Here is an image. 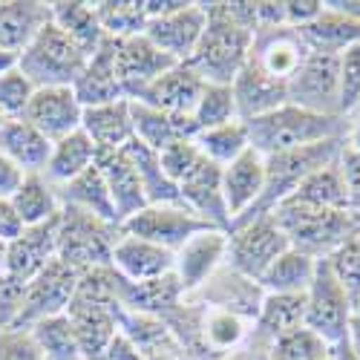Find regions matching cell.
Returning <instances> with one entry per match:
<instances>
[{"mask_svg": "<svg viewBox=\"0 0 360 360\" xmlns=\"http://www.w3.org/2000/svg\"><path fill=\"white\" fill-rule=\"evenodd\" d=\"M207 26L188 67L205 84L231 86L245 67L257 35V4H205Z\"/></svg>", "mask_w": 360, "mask_h": 360, "instance_id": "obj_1", "label": "cell"}, {"mask_svg": "<svg viewBox=\"0 0 360 360\" xmlns=\"http://www.w3.org/2000/svg\"><path fill=\"white\" fill-rule=\"evenodd\" d=\"M245 127H248L251 150H257L262 159L309 144H320L328 139H346V118L309 112L294 104H283L265 115H257L251 122H245Z\"/></svg>", "mask_w": 360, "mask_h": 360, "instance_id": "obj_2", "label": "cell"}, {"mask_svg": "<svg viewBox=\"0 0 360 360\" xmlns=\"http://www.w3.org/2000/svg\"><path fill=\"white\" fill-rule=\"evenodd\" d=\"M271 214L288 236V245L317 259H326L340 243L360 231V214L354 211H323V207L280 202Z\"/></svg>", "mask_w": 360, "mask_h": 360, "instance_id": "obj_3", "label": "cell"}, {"mask_svg": "<svg viewBox=\"0 0 360 360\" xmlns=\"http://www.w3.org/2000/svg\"><path fill=\"white\" fill-rule=\"evenodd\" d=\"M343 139H328L320 144H309V147H300V150H288V153H277V156H268L265 159V188L259 202L251 207V214L243 219H254V217H265L271 214L280 202H285L294 188L303 182L309 173H314L317 167L335 162L343 150ZM239 219V222H243Z\"/></svg>", "mask_w": 360, "mask_h": 360, "instance_id": "obj_4", "label": "cell"}, {"mask_svg": "<svg viewBox=\"0 0 360 360\" xmlns=\"http://www.w3.org/2000/svg\"><path fill=\"white\" fill-rule=\"evenodd\" d=\"M86 67V55L58 29L52 20L29 41L20 52L18 70L32 81L35 89L41 86H72Z\"/></svg>", "mask_w": 360, "mask_h": 360, "instance_id": "obj_5", "label": "cell"}, {"mask_svg": "<svg viewBox=\"0 0 360 360\" xmlns=\"http://www.w3.org/2000/svg\"><path fill=\"white\" fill-rule=\"evenodd\" d=\"M288 248H291L288 236L277 225L274 214L243 219V222H233L228 228L225 265L233 268L236 274H243V277L259 283V277L268 271V268H271V262L280 254H285Z\"/></svg>", "mask_w": 360, "mask_h": 360, "instance_id": "obj_6", "label": "cell"}, {"mask_svg": "<svg viewBox=\"0 0 360 360\" xmlns=\"http://www.w3.org/2000/svg\"><path fill=\"white\" fill-rule=\"evenodd\" d=\"M118 233L122 231L115 225L93 214L75 211V207H61L58 211V259H64L78 271L110 265Z\"/></svg>", "mask_w": 360, "mask_h": 360, "instance_id": "obj_7", "label": "cell"}, {"mask_svg": "<svg viewBox=\"0 0 360 360\" xmlns=\"http://www.w3.org/2000/svg\"><path fill=\"white\" fill-rule=\"evenodd\" d=\"M354 317L352 300L332 274L326 259L317 262L314 280L306 291V328H311L314 335H320L332 349L346 346L349 338V323Z\"/></svg>", "mask_w": 360, "mask_h": 360, "instance_id": "obj_8", "label": "cell"}, {"mask_svg": "<svg viewBox=\"0 0 360 360\" xmlns=\"http://www.w3.org/2000/svg\"><path fill=\"white\" fill-rule=\"evenodd\" d=\"M78 280H81L78 268L55 257L35 280L26 283L23 297H20V311H18L12 328H32L35 323H41L46 317L64 314L75 288H78Z\"/></svg>", "mask_w": 360, "mask_h": 360, "instance_id": "obj_9", "label": "cell"}, {"mask_svg": "<svg viewBox=\"0 0 360 360\" xmlns=\"http://www.w3.org/2000/svg\"><path fill=\"white\" fill-rule=\"evenodd\" d=\"M288 104L320 115H340V55L309 52L288 81Z\"/></svg>", "mask_w": 360, "mask_h": 360, "instance_id": "obj_10", "label": "cell"}, {"mask_svg": "<svg viewBox=\"0 0 360 360\" xmlns=\"http://www.w3.org/2000/svg\"><path fill=\"white\" fill-rule=\"evenodd\" d=\"M207 228H214V225L196 217L188 205H147L139 214H133L118 231L147 239V243H156L176 254L191 236H196Z\"/></svg>", "mask_w": 360, "mask_h": 360, "instance_id": "obj_11", "label": "cell"}, {"mask_svg": "<svg viewBox=\"0 0 360 360\" xmlns=\"http://www.w3.org/2000/svg\"><path fill=\"white\" fill-rule=\"evenodd\" d=\"M205 26H207L205 4H188V0H182L173 12L150 18L144 26V38L156 49H162L167 58H173L176 64H188L202 41Z\"/></svg>", "mask_w": 360, "mask_h": 360, "instance_id": "obj_12", "label": "cell"}, {"mask_svg": "<svg viewBox=\"0 0 360 360\" xmlns=\"http://www.w3.org/2000/svg\"><path fill=\"white\" fill-rule=\"evenodd\" d=\"M228 254V231L207 228L173 254V277L182 285V294H196L207 280H211L219 268L225 265Z\"/></svg>", "mask_w": 360, "mask_h": 360, "instance_id": "obj_13", "label": "cell"}, {"mask_svg": "<svg viewBox=\"0 0 360 360\" xmlns=\"http://www.w3.org/2000/svg\"><path fill=\"white\" fill-rule=\"evenodd\" d=\"M309 46L300 35V29L291 26H274V29H257L248 61L257 64L268 78H274L288 86V81L297 75L309 58Z\"/></svg>", "mask_w": 360, "mask_h": 360, "instance_id": "obj_14", "label": "cell"}, {"mask_svg": "<svg viewBox=\"0 0 360 360\" xmlns=\"http://www.w3.org/2000/svg\"><path fill=\"white\" fill-rule=\"evenodd\" d=\"M81 118L84 104L78 101L72 86H41L29 101L23 122H29L41 136H46L55 144L70 133L81 130Z\"/></svg>", "mask_w": 360, "mask_h": 360, "instance_id": "obj_15", "label": "cell"}, {"mask_svg": "<svg viewBox=\"0 0 360 360\" xmlns=\"http://www.w3.org/2000/svg\"><path fill=\"white\" fill-rule=\"evenodd\" d=\"M55 257H58V217L44 225L23 228V233L18 239H12L6 248L4 277L26 285L29 280H35Z\"/></svg>", "mask_w": 360, "mask_h": 360, "instance_id": "obj_16", "label": "cell"}, {"mask_svg": "<svg viewBox=\"0 0 360 360\" xmlns=\"http://www.w3.org/2000/svg\"><path fill=\"white\" fill-rule=\"evenodd\" d=\"M202 93H205V81L188 64H176L167 72H162L156 81H150L130 101H141V104L156 107L162 112L191 118Z\"/></svg>", "mask_w": 360, "mask_h": 360, "instance_id": "obj_17", "label": "cell"}, {"mask_svg": "<svg viewBox=\"0 0 360 360\" xmlns=\"http://www.w3.org/2000/svg\"><path fill=\"white\" fill-rule=\"evenodd\" d=\"M191 300H199L207 309H222V311H233L243 320L254 323L259 314V306L265 300V291L259 283L236 274L233 268L222 265L219 271L207 280L196 294H191Z\"/></svg>", "mask_w": 360, "mask_h": 360, "instance_id": "obj_18", "label": "cell"}, {"mask_svg": "<svg viewBox=\"0 0 360 360\" xmlns=\"http://www.w3.org/2000/svg\"><path fill=\"white\" fill-rule=\"evenodd\" d=\"M110 268L124 283H153L173 274V251L130 233H118Z\"/></svg>", "mask_w": 360, "mask_h": 360, "instance_id": "obj_19", "label": "cell"}, {"mask_svg": "<svg viewBox=\"0 0 360 360\" xmlns=\"http://www.w3.org/2000/svg\"><path fill=\"white\" fill-rule=\"evenodd\" d=\"M170 67H176L173 58L156 49L144 35L115 41V72H118V81H122L127 98L141 93L150 81H156Z\"/></svg>", "mask_w": 360, "mask_h": 360, "instance_id": "obj_20", "label": "cell"}, {"mask_svg": "<svg viewBox=\"0 0 360 360\" xmlns=\"http://www.w3.org/2000/svg\"><path fill=\"white\" fill-rule=\"evenodd\" d=\"M179 196L191 207L196 217H202L205 222H211L219 231L231 228V217L225 207V196H222V167L207 162L202 156V162L179 182Z\"/></svg>", "mask_w": 360, "mask_h": 360, "instance_id": "obj_21", "label": "cell"}, {"mask_svg": "<svg viewBox=\"0 0 360 360\" xmlns=\"http://www.w3.org/2000/svg\"><path fill=\"white\" fill-rule=\"evenodd\" d=\"M265 188V159L257 150H245L243 156H236L231 165L222 167V196L231 225L251 214V207L259 202Z\"/></svg>", "mask_w": 360, "mask_h": 360, "instance_id": "obj_22", "label": "cell"}, {"mask_svg": "<svg viewBox=\"0 0 360 360\" xmlns=\"http://www.w3.org/2000/svg\"><path fill=\"white\" fill-rule=\"evenodd\" d=\"M96 167L101 170L107 191L112 196L115 214H118V228H122L133 214H139L141 207H147V196L141 188L139 170L133 159L127 156V150H112V153H98Z\"/></svg>", "mask_w": 360, "mask_h": 360, "instance_id": "obj_23", "label": "cell"}, {"mask_svg": "<svg viewBox=\"0 0 360 360\" xmlns=\"http://www.w3.org/2000/svg\"><path fill=\"white\" fill-rule=\"evenodd\" d=\"M231 89H233L239 122H251V118H257V115H265V112L288 104V86L274 81V78H268L251 61H245V67L239 70Z\"/></svg>", "mask_w": 360, "mask_h": 360, "instance_id": "obj_24", "label": "cell"}, {"mask_svg": "<svg viewBox=\"0 0 360 360\" xmlns=\"http://www.w3.org/2000/svg\"><path fill=\"white\" fill-rule=\"evenodd\" d=\"M72 89L84 107H98V104L127 98L122 81H118V72H115V41L112 38H104L98 52L93 58H86V67L81 78L72 84Z\"/></svg>", "mask_w": 360, "mask_h": 360, "instance_id": "obj_25", "label": "cell"}, {"mask_svg": "<svg viewBox=\"0 0 360 360\" xmlns=\"http://www.w3.org/2000/svg\"><path fill=\"white\" fill-rule=\"evenodd\" d=\"M130 115H133V139L144 144L147 150H153V153H162L170 144L182 139H193L199 133L193 118L170 115L156 107H147L141 101H130Z\"/></svg>", "mask_w": 360, "mask_h": 360, "instance_id": "obj_26", "label": "cell"}, {"mask_svg": "<svg viewBox=\"0 0 360 360\" xmlns=\"http://www.w3.org/2000/svg\"><path fill=\"white\" fill-rule=\"evenodd\" d=\"M81 130L98 147V153H112L124 150L133 141V115H130V98L110 101L98 107H84Z\"/></svg>", "mask_w": 360, "mask_h": 360, "instance_id": "obj_27", "label": "cell"}, {"mask_svg": "<svg viewBox=\"0 0 360 360\" xmlns=\"http://www.w3.org/2000/svg\"><path fill=\"white\" fill-rule=\"evenodd\" d=\"M0 153L26 176L44 173L52 153V141L23 118H15V122H0Z\"/></svg>", "mask_w": 360, "mask_h": 360, "instance_id": "obj_28", "label": "cell"}, {"mask_svg": "<svg viewBox=\"0 0 360 360\" xmlns=\"http://www.w3.org/2000/svg\"><path fill=\"white\" fill-rule=\"evenodd\" d=\"M49 20V4H38V0H6V4H0V49L20 55Z\"/></svg>", "mask_w": 360, "mask_h": 360, "instance_id": "obj_29", "label": "cell"}, {"mask_svg": "<svg viewBox=\"0 0 360 360\" xmlns=\"http://www.w3.org/2000/svg\"><path fill=\"white\" fill-rule=\"evenodd\" d=\"M306 323V294H265L257 320L251 323V340L268 346L280 335Z\"/></svg>", "mask_w": 360, "mask_h": 360, "instance_id": "obj_30", "label": "cell"}, {"mask_svg": "<svg viewBox=\"0 0 360 360\" xmlns=\"http://www.w3.org/2000/svg\"><path fill=\"white\" fill-rule=\"evenodd\" d=\"M338 159L323 165V167H317L314 173H309L303 182L294 188V193L285 202L309 205V207H323V211H352L349 191H346V179H343V170H340V162Z\"/></svg>", "mask_w": 360, "mask_h": 360, "instance_id": "obj_31", "label": "cell"}, {"mask_svg": "<svg viewBox=\"0 0 360 360\" xmlns=\"http://www.w3.org/2000/svg\"><path fill=\"white\" fill-rule=\"evenodd\" d=\"M58 193V202L61 207H75V211H84V214H93L110 225L118 228V214H115V205H112V196L107 191V182L101 170L93 165L89 170H84L81 176H75L72 182L55 188Z\"/></svg>", "mask_w": 360, "mask_h": 360, "instance_id": "obj_32", "label": "cell"}, {"mask_svg": "<svg viewBox=\"0 0 360 360\" xmlns=\"http://www.w3.org/2000/svg\"><path fill=\"white\" fill-rule=\"evenodd\" d=\"M98 159V147L89 141V136L84 130L70 133L67 139L52 144L49 162L44 167V179L52 188H61L67 182H72L75 176H81L84 170H89Z\"/></svg>", "mask_w": 360, "mask_h": 360, "instance_id": "obj_33", "label": "cell"}, {"mask_svg": "<svg viewBox=\"0 0 360 360\" xmlns=\"http://www.w3.org/2000/svg\"><path fill=\"white\" fill-rule=\"evenodd\" d=\"M52 9V23L86 55L93 58L98 46L104 44V29L98 23L96 6L93 4H81V0H58L49 4Z\"/></svg>", "mask_w": 360, "mask_h": 360, "instance_id": "obj_34", "label": "cell"}, {"mask_svg": "<svg viewBox=\"0 0 360 360\" xmlns=\"http://www.w3.org/2000/svg\"><path fill=\"white\" fill-rule=\"evenodd\" d=\"M300 35H303V41L311 52L340 55L343 49H349L352 44L360 41V20L323 6V12L309 26L300 29Z\"/></svg>", "mask_w": 360, "mask_h": 360, "instance_id": "obj_35", "label": "cell"}, {"mask_svg": "<svg viewBox=\"0 0 360 360\" xmlns=\"http://www.w3.org/2000/svg\"><path fill=\"white\" fill-rule=\"evenodd\" d=\"M199 338H202V352L211 357H225L236 349H243L245 340L251 338V323L243 320L233 311L222 309H207L202 311V326H199Z\"/></svg>", "mask_w": 360, "mask_h": 360, "instance_id": "obj_36", "label": "cell"}, {"mask_svg": "<svg viewBox=\"0 0 360 360\" xmlns=\"http://www.w3.org/2000/svg\"><path fill=\"white\" fill-rule=\"evenodd\" d=\"M317 262L320 259L311 257V254L288 248L259 277V285H262L265 294H306L309 285H311V280H314Z\"/></svg>", "mask_w": 360, "mask_h": 360, "instance_id": "obj_37", "label": "cell"}, {"mask_svg": "<svg viewBox=\"0 0 360 360\" xmlns=\"http://www.w3.org/2000/svg\"><path fill=\"white\" fill-rule=\"evenodd\" d=\"M12 205L18 217L23 219L26 228L32 225H44L49 219L58 217V211H61V202H58V193L55 188L44 179V173H29L23 176L20 188L15 191L12 196Z\"/></svg>", "mask_w": 360, "mask_h": 360, "instance_id": "obj_38", "label": "cell"}, {"mask_svg": "<svg viewBox=\"0 0 360 360\" xmlns=\"http://www.w3.org/2000/svg\"><path fill=\"white\" fill-rule=\"evenodd\" d=\"M199 153L214 162L219 167L231 165L236 156H243L245 150L251 147L248 144V127L245 122H231V124H222V127H211V130H199L193 136Z\"/></svg>", "mask_w": 360, "mask_h": 360, "instance_id": "obj_39", "label": "cell"}, {"mask_svg": "<svg viewBox=\"0 0 360 360\" xmlns=\"http://www.w3.org/2000/svg\"><path fill=\"white\" fill-rule=\"evenodd\" d=\"M29 335H32L44 360H84L67 314H55V317L35 323L29 328Z\"/></svg>", "mask_w": 360, "mask_h": 360, "instance_id": "obj_40", "label": "cell"}, {"mask_svg": "<svg viewBox=\"0 0 360 360\" xmlns=\"http://www.w3.org/2000/svg\"><path fill=\"white\" fill-rule=\"evenodd\" d=\"M93 6L104 29V38L124 41L133 35H144L147 12L139 0H104V4H93Z\"/></svg>", "mask_w": 360, "mask_h": 360, "instance_id": "obj_41", "label": "cell"}, {"mask_svg": "<svg viewBox=\"0 0 360 360\" xmlns=\"http://www.w3.org/2000/svg\"><path fill=\"white\" fill-rule=\"evenodd\" d=\"M265 352L271 360H328V354L335 349L320 335H314L311 328L300 326V328H291V332L280 335L277 340H271L265 346Z\"/></svg>", "mask_w": 360, "mask_h": 360, "instance_id": "obj_42", "label": "cell"}, {"mask_svg": "<svg viewBox=\"0 0 360 360\" xmlns=\"http://www.w3.org/2000/svg\"><path fill=\"white\" fill-rule=\"evenodd\" d=\"M193 124L196 130H211V127H222L231 122H239L236 115V101H233V89L222 86V84H205V93L193 110Z\"/></svg>", "mask_w": 360, "mask_h": 360, "instance_id": "obj_43", "label": "cell"}, {"mask_svg": "<svg viewBox=\"0 0 360 360\" xmlns=\"http://www.w3.org/2000/svg\"><path fill=\"white\" fill-rule=\"evenodd\" d=\"M326 262L332 268V274L338 277V283L343 285V291L349 294L352 309H354L357 297H360V231L352 233L346 243H340L326 257Z\"/></svg>", "mask_w": 360, "mask_h": 360, "instance_id": "obj_44", "label": "cell"}, {"mask_svg": "<svg viewBox=\"0 0 360 360\" xmlns=\"http://www.w3.org/2000/svg\"><path fill=\"white\" fill-rule=\"evenodd\" d=\"M35 96V86L20 70L0 75V122H15L26 115V107Z\"/></svg>", "mask_w": 360, "mask_h": 360, "instance_id": "obj_45", "label": "cell"}, {"mask_svg": "<svg viewBox=\"0 0 360 360\" xmlns=\"http://www.w3.org/2000/svg\"><path fill=\"white\" fill-rule=\"evenodd\" d=\"M360 107V41L340 52V115L349 118Z\"/></svg>", "mask_w": 360, "mask_h": 360, "instance_id": "obj_46", "label": "cell"}, {"mask_svg": "<svg viewBox=\"0 0 360 360\" xmlns=\"http://www.w3.org/2000/svg\"><path fill=\"white\" fill-rule=\"evenodd\" d=\"M202 162V153H199V147L193 139H182V141H176L170 144L167 150H162L159 153V165H162V173L170 179V182L179 188V182Z\"/></svg>", "mask_w": 360, "mask_h": 360, "instance_id": "obj_47", "label": "cell"}, {"mask_svg": "<svg viewBox=\"0 0 360 360\" xmlns=\"http://www.w3.org/2000/svg\"><path fill=\"white\" fill-rule=\"evenodd\" d=\"M0 360H44L29 328H4L0 332Z\"/></svg>", "mask_w": 360, "mask_h": 360, "instance_id": "obj_48", "label": "cell"}, {"mask_svg": "<svg viewBox=\"0 0 360 360\" xmlns=\"http://www.w3.org/2000/svg\"><path fill=\"white\" fill-rule=\"evenodd\" d=\"M338 162H340V170H343V179H346L349 205H352L354 214H360V153H357V150H349L343 144Z\"/></svg>", "mask_w": 360, "mask_h": 360, "instance_id": "obj_49", "label": "cell"}, {"mask_svg": "<svg viewBox=\"0 0 360 360\" xmlns=\"http://www.w3.org/2000/svg\"><path fill=\"white\" fill-rule=\"evenodd\" d=\"M323 12L320 0H285V26L303 29Z\"/></svg>", "mask_w": 360, "mask_h": 360, "instance_id": "obj_50", "label": "cell"}, {"mask_svg": "<svg viewBox=\"0 0 360 360\" xmlns=\"http://www.w3.org/2000/svg\"><path fill=\"white\" fill-rule=\"evenodd\" d=\"M98 360H141V352L139 346L118 328V332L112 335V340L104 346V352L98 354Z\"/></svg>", "mask_w": 360, "mask_h": 360, "instance_id": "obj_51", "label": "cell"}, {"mask_svg": "<svg viewBox=\"0 0 360 360\" xmlns=\"http://www.w3.org/2000/svg\"><path fill=\"white\" fill-rule=\"evenodd\" d=\"M23 228L26 225L18 217L12 199H0V239H4V243H12V239H18L23 233Z\"/></svg>", "mask_w": 360, "mask_h": 360, "instance_id": "obj_52", "label": "cell"}, {"mask_svg": "<svg viewBox=\"0 0 360 360\" xmlns=\"http://www.w3.org/2000/svg\"><path fill=\"white\" fill-rule=\"evenodd\" d=\"M23 170L20 167H15L4 153H0V199H12L15 196V191L20 188V182H23Z\"/></svg>", "mask_w": 360, "mask_h": 360, "instance_id": "obj_53", "label": "cell"}, {"mask_svg": "<svg viewBox=\"0 0 360 360\" xmlns=\"http://www.w3.org/2000/svg\"><path fill=\"white\" fill-rule=\"evenodd\" d=\"M141 360H191V354L182 346H165V349L141 354Z\"/></svg>", "mask_w": 360, "mask_h": 360, "instance_id": "obj_54", "label": "cell"}, {"mask_svg": "<svg viewBox=\"0 0 360 360\" xmlns=\"http://www.w3.org/2000/svg\"><path fill=\"white\" fill-rule=\"evenodd\" d=\"M343 141H346L349 150H357L360 153V110L346 118V139Z\"/></svg>", "mask_w": 360, "mask_h": 360, "instance_id": "obj_55", "label": "cell"}, {"mask_svg": "<svg viewBox=\"0 0 360 360\" xmlns=\"http://www.w3.org/2000/svg\"><path fill=\"white\" fill-rule=\"evenodd\" d=\"M346 352H352V357H354V360H360V317H352V323H349Z\"/></svg>", "mask_w": 360, "mask_h": 360, "instance_id": "obj_56", "label": "cell"}, {"mask_svg": "<svg viewBox=\"0 0 360 360\" xmlns=\"http://www.w3.org/2000/svg\"><path fill=\"white\" fill-rule=\"evenodd\" d=\"M18 61H20V55H18V52L0 49V75H6V72H12V70H18Z\"/></svg>", "mask_w": 360, "mask_h": 360, "instance_id": "obj_57", "label": "cell"}, {"mask_svg": "<svg viewBox=\"0 0 360 360\" xmlns=\"http://www.w3.org/2000/svg\"><path fill=\"white\" fill-rule=\"evenodd\" d=\"M219 360H251V352H248V346H243V349H236V352H231V354H225Z\"/></svg>", "mask_w": 360, "mask_h": 360, "instance_id": "obj_58", "label": "cell"}, {"mask_svg": "<svg viewBox=\"0 0 360 360\" xmlns=\"http://www.w3.org/2000/svg\"><path fill=\"white\" fill-rule=\"evenodd\" d=\"M248 352H251V360H271V357H268V352H265V346H259V343L248 346Z\"/></svg>", "mask_w": 360, "mask_h": 360, "instance_id": "obj_59", "label": "cell"}, {"mask_svg": "<svg viewBox=\"0 0 360 360\" xmlns=\"http://www.w3.org/2000/svg\"><path fill=\"white\" fill-rule=\"evenodd\" d=\"M6 248H9V243L0 239V277H4V268H6Z\"/></svg>", "mask_w": 360, "mask_h": 360, "instance_id": "obj_60", "label": "cell"}, {"mask_svg": "<svg viewBox=\"0 0 360 360\" xmlns=\"http://www.w3.org/2000/svg\"><path fill=\"white\" fill-rule=\"evenodd\" d=\"M354 317H360V297H357V303H354Z\"/></svg>", "mask_w": 360, "mask_h": 360, "instance_id": "obj_61", "label": "cell"}, {"mask_svg": "<svg viewBox=\"0 0 360 360\" xmlns=\"http://www.w3.org/2000/svg\"><path fill=\"white\" fill-rule=\"evenodd\" d=\"M357 110H360V107H357ZM357 110H354V112H357ZM354 112H352V115H354Z\"/></svg>", "mask_w": 360, "mask_h": 360, "instance_id": "obj_62", "label": "cell"}, {"mask_svg": "<svg viewBox=\"0 0 360 360\" xmlns=\"http://www.w3.org/2000/svg\"><path fill=\"white\" fill-rule=\"evenodd\" d=\"M0 280H4V277H0Z\"/></svg>", "mask_w": 360, "mask_h": 360, "instance_id": "obj_63", "label": "cell"}]
</instances>
